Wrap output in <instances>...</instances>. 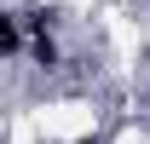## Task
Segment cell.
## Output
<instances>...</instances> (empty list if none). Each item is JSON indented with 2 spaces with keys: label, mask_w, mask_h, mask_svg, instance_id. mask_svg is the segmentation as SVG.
<instances>
[{
  "label": "cell",
  "mask_w": 150,
  "mask_h": 144,
  "mask_svg": "<svg viewBox=\"0 0 150 144\" xmlns=\"http://www.w3.org/2000/svg\"><path fill=\"white\" fill-rule=\"evenodd\" d=\"M75 144H98V138H75Z\"/></svg>",
  "instance_id": "cell-1"
}]
</instances>
